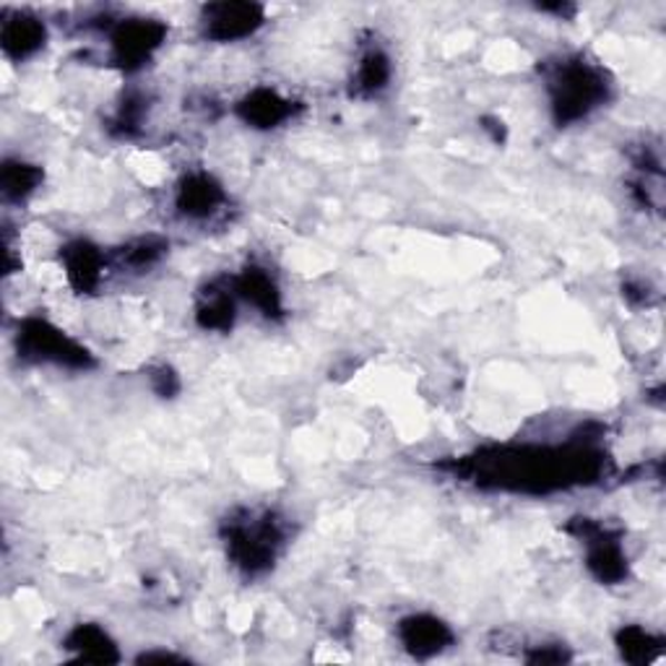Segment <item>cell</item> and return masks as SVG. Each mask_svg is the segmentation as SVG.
Instances as JSON below:
<instances>
[{
	"label": "cell",
	"instance_id": "7",
	"mask_svg": "<svg viewBox=\"0 0 666 666\" xmlns=\"http://www.w3.org/2000/svg\"><path fill=\"white\" fill-rule=\"evenodd\" d=\"M580 539L588 545V568L601 584H619L627 576V560L617 539L609 537L601 526L580 521Z\"/></svg>",
	"mask_w": 666,
	"mask_h": 666
},
{
	"label": "cell",
	"instance_id": "12",
	"mask_svg": "<svg viewBox=\"0 0 666 666\" xmlns=\"http://www.w3.org/2000/svg\"><path fill=\"white\" fill-rule=\"evenodd\" d=\"M0 42H3L6 56L11 58L32 56V52L40 50L45 42L42 21L35 17H27V13H19V17H13L3 25Z\"/></svg>",
	"mask_w": 666,
	"mask_h": 666
},
{
	"label": "cell",
	"instance_id": "16",
	"mask_svg": "<svg viewBox=\"0 0 666 666\" xmlns=\"http://www.w3.org/2000/svg\"><path fill=\"white\" fill-rule=\"evenodd\" d=\"M232 321H235V302L229 294L208 292L206 302L198 307V323L212 331H227L232 329Z\"/></svg>",
	"mask_w": 666,
	"mask_h": 666
},
{
	"label": "cell",
	"instance_id": "11",
	"mask_svg": "<svg viewBox=\"0 0 666 666\" xmlns=\"http://www.w3.org/2000/svg\"><path fill=\"white\" fill-rule=\"evenodd\" d=\"M239 115L255 128H276L278 123H284L292 115V102H286L271 89H255L253 95L243 99Z\"/></svg>",
	"mask_w": 666,
	"mask_h": 666
},
{
	"label": "cell",
	"instance_id": "6",
	"mask_svg": "<svg viewBox=\"0 0 666 666\" xmlns=\"http://www.w3.org/2000/svg\"><path fill=\"white\" fill-rule=\"evenodd\" d=\"M204 25L212 40L235 42L263 25V9L255 3H214L206 9Z\"/></svg>",
	"mask_w": 666,
	"mask_h": 666
},
{
	"label": "cell",
	"instance_id": "9",
	"mask_svg": "<svg viewBox=\"0 0 666 666\" xmlns=\"http://www.w3.org/2000/svg\"><path fill=\"white\" fill-rule=\"evenodd\" d=\"M224 190L222 185L212 180L208 175H190L185 177L180 190H177V208L183 214L196 216V219H204V216L214 214L216 208L222 206Z\"/></svg>",
	"mask_w": 666,
	"mask_h": 666
},
{
	"label": "cell",
	"instance_id": "5",
	"mask_svg": "<svg viewBox=\"0 0 666 666\" xmlns=\"http://www.w3.org/2000/svg\"><path fill=\"white\" fill-rule=\"evenodd\" d=\"M165 25L151 19H130L112 32V56L115 63L123 68H138L144 60H149L154 50L165 40Z\"/></svg>",
	"mask_w": 666,
	"mask_h": 666
},
{
	"label": "cell",
	"instance_id": "8",
	"mask_svg": "<svg viewBox=\"0 0 666 666\" xmlns=\"http://www.w3.org/2000/svg\"><path fill=\"white\" fill-rule=\"evenodd\" d=\"M399 635H401V643H404V648L417 658L435 656L453 640V633L448 630V625L430 615L407 617L399 627Z\"/></svg>",
	"mask_w": 666,
	"mask_h": 666
},
{
	"label": "cell",
	"instance_id": "3",
	"mask_svg": "<svg viewBox=\"0 0 666 666\" xmlns=\"http://www.w3.org/2000/svg\"><path fill=\"white\" fill-rule=\"evenodd\" d=\"M19 350L25 358H32V360L56 362V365H66L76 370L91 368V354L48 321H27L21 325Z\"/></svg>",
	"mask_w": 666,
	"mask_h": 666
},
{
	"label": "cell",
	"instance_id": "13",
	"mask_svg": "<svg viewBox=\"0 0 666 666\" xmlns=\"http://www.w3.org/2000/svg\"><path fill=\"white\" fill-rule=\"evenodd\" d=\"M68 278L76 290L91 292L102 276V255L95 245L89 243H74L63 251Z\"/></svg>",
	"mask_w": 666,
	"mask_h": 666
},
{
	"label": "cell",
	"instance_id": "17",
	"mask_svg": "<svg viewBox=\"0 0 666 666\" xmlns=\"http://www.w3.org/2000/svg\"><path fill=\"white\" fill-rule=\"evenodd\" d=\"M42 180V173L25 161H6L3 167V193L9 198H25Z\"/></svg>",
	"mask_w": 666,
	"mask_h": 666
},
{
	"label": "cell",
	"instance_id": "15",
	"mask_svg": "<svg viewBox=\"0 0 666 666\" xmlns=\"http://www.w3.org/2000/svg\"><path fill=\"white\" fill-rule=\"evenodd\" d=\"M617 643L623 656L630 664H646L662 650V640L643 630V627H625V630L617 635Z\"/></svg>",
	"mask_w": 666,
	"mask_h": 666
},
{
	"label": "cell",
	"instance_id": "4",
	"mask_svg": "<svg viewBox=\"0 0 666 666\" xmlns=\"http://www.w3.org/2000/svg\"><path fill=\"white\" fill-rule=\"evenodd\" d=\"M278 541H282V533H278L276 523L271 518H261V521H243L232 526L227 545L239 568H245L247 572H261L274 562Z\"/></svg>",
	"mask_w": 666,
	"mask_h": 666
},
{
	"label": "cell",
	"instance_id": "2",
	"mask_svg": "<svg viewBox=\"0 0 666 666\" xmlns=\"http://www.w3.org/2000/svg\"><path fill=\"white\" fill-rule=\"evenodd\" d=\"M607 99V81L601 71L588 63H565L552 76V110L557 123H576L586 118Z\"/></svg>",
	"mask_w": 666,
	"mask_h": 666
},
{
	"label": "cell",
	"instance_id": "1",
	"mask_svg": "<svg viewBox=\"0 0 666 666\" xmlns=\"http://www.w3.org/2000/svg\"><path fill=\"white\" fill-rule=\"evenodd\" d=\"M604 461L594 448H498L469 459L463 471L477 484L508 492H552L570 484H591L601 477Z\"/></svg>",
	"mask_w": 666,
	"mask_h": 666
},
{
	"label": "cell",
	"instance_id": "18",
	"mask_svg": "<svg viewBox=\"0 0 666 666\" xmlns=\"http://www.w3.org/2000/svg\"><path fill=\"white\" fill-rule=\"evenodd\" d=\"M391 79V63L383 52H368L362 58L360 71H358V89L365 91V95H378V91L385 89V84Z\"/></svg>",
	"mask_w": 666,
	"mask_h": 666
},
{
	"label": "cell",
	"instance_id": "10",
	"mask_svg": "<svg viewBox=\"0 0 666 666\" xmlns=\"http://www.w3.org/2000/svg\"><path fill=\"white\" fill-rule=\"evenodd\" d=\"M235 290L239 297L253 302L263 315H278L282 313V292L274 284L263 268H245L243 274L235 278Z\"/></svg>",
	"mask_w": 666,
	"mask_h": 666
},
{
	"label": "cell",
	"instance_id": "14",
	"mask_svg": "<svg viewBox=\"0 0 666 666\" xmlns=\"http://www.w3.org/2000/svg\"><path fill=\"white\" fill-rule=\"evenodd\" d=\"M66 648L79 654L81 662H97V664H112L118 662V650L102 627L97 625H79L68 635Z\"/></svg>",
	"mask_w": 666,
	"mask_h": 666
}]
</instances>
